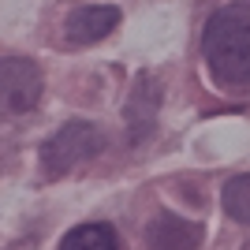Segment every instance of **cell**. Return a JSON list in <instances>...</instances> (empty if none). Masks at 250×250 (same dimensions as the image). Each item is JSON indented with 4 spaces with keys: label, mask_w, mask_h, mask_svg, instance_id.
Wrapping results in <instances>:
<instances>
[{
    "label": "cell",
    "mask_w": 250,
    "mask_h": 250,
    "mask_svg": "<svg viewBox=\"0 0 250 250\" xmlns=\"http://www.w3.org/2000/svg\"><path fill=\"white\" fill-rule=\"evenodd\" d=\"M202 56L209 79L220 90H247L250 86V4L235 0L209 15L202 30Z\"/></svg>",
    "instance_id": "obj_1"
},
{
    "label": "cell",
    "mask_w": 250,
    "mask_h": 250,
    "mask_svg": "<svg viewBox=\"0 0 250 250\" xmlns=\"http://www.w3.org/2000/svg\"><path fill=\"white\" fill-rule=\"evenodd\" d=\"M101 149H104L101 127L90 124V120H71V124H63L56 135L45 138V146H42V168H45V176H49V179L67 176L71 168H79L83 161L97 157Z\"/></svg>",
    "instance_id": "obj_2"
},
{
    "label": "cell",
    "mask_w": 250,
    "mask_h": 250,
    "mask_svg": "<svg viewBox=\"0 0 250 250\" xmlns=\"http://www.w3.org/2000/svg\"><path fill=\"white\" fill-rule=\"evenodd\" d=\"M42 67L26 56H0V112L22 116L42 101Z\"/></svg>",
    "instance_id": "obj_3"
},
{
    "label": "cell",
    "mask_w": 250,
    "mask_h": 250,
    "mask_svg": "<svg viewBox=\"0 0 250 250\" xmlns=\"http://www.w3.org/2000/svg\"><path fill=\"white\" fill-rule=\"evenodd\" d=\"M116 26H120V8H112V4L75 8L63 22V42H67V49H86V45L108 38Z\"/></svg>",
    "instance_id": "obj_4"
},
{
    "label": "cell",
    "mask_w": 250,
    "mask_h": 250,
    "mask_svg": "<svg viewBox=\"0 0 250 250\" xmlns=\"http://www.w3.org/2000/svg\"><path fill=\"white\" fill-rule=\"evenodd\" d=\"M206 231L198 220H187L179 213L161 209L153 220L146 224V247L149 250H198Z\"/></svg>",
    "instance_id": "obj_5"
},
{
    "label": "cell",
    "mask_w": 250,
    "mask_h": 250,
    "mask_svg": "<svg viewBox=\"0 0 250 250\" xmlns=\"http://www.w3.org/2000/svg\"><path fill=\"white\" fill-rule=\"evenodd\" d=\"M157 108H161V79H153L149 71H142L131 86V97H127V108H124V120L131 127L135 142L149 138L157 124Z\"/></svg>",
    "instance_id": "obj_6"
},
{
    "label": "cell",
    "mask_w": 250,
    "mask_h": 250,
    "mask_svg": "<svg viewBox=\"0 0 250 250\" xmlns=\"http://www.w3.org/2000/svg\"><path fill=\"white\" fill-rule=\"evenodd\" d=\"M60 250H120L108 224H79L60 239Z\"/></svg>",
    "instance_id": "obj_7"
},
{
    "label": "cell",
    "mask_w": 250,
    "mask_h": 250,
    "mask_svg": "<svg viewBox=\"0 0 250 250\" xmlns=\"http://www.w3.org/2000/svg\"><path fill=\"white\" fill-rule=\"evenodd\" d=\"M220 206L228 213L231 220H239V224H250V172L243 176H231L220 190Z\"/></svg>",
    "instance_id": "obj_8"
}]
</instances>
